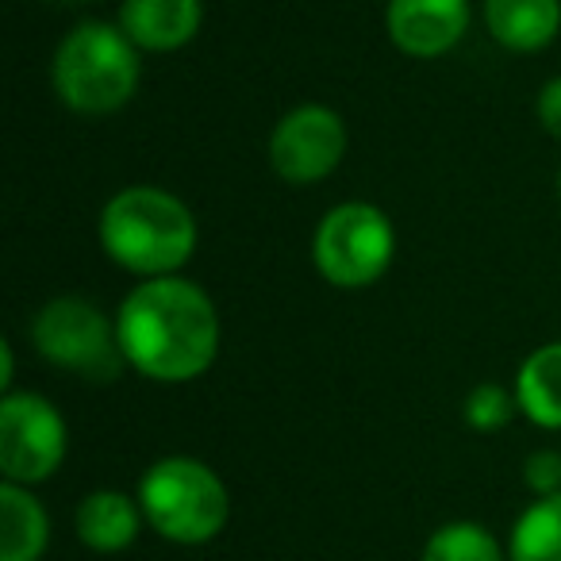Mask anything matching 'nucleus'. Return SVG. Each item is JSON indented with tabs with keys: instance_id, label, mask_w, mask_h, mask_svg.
Wrapping results in <instances>:
<instances>
[{
	"instance_id": "16",
	"label": "nucleus",
	"mask_w": 561,
	"mask_h": 561,
	"mask_svg": "<svg viewBox=\"0 0 561 561\" xmlns=\"http://www.w3.org/2000/svg\"><path fill=\"white\" fill-rule=\"evenodd\" d=\"M420 561H504V550L481 523L458 519L427 538Z\"/></svg>"
},
{
	"instance_id": "1",
	"label": "nucleus",
	"mask_w": 561,
	"mask_h": 561,
	"mask_svg": "<svg viewBox=\"0 0 561 561\" xmlns=\"http://www.w3.org/2000/svg\"><path fill=\"white\" fill-rule=\"evenodd\" d=\"M124 362L158 385L204 377L219 358V312L188 277L139 280L116 312Z\"/></svg>"
},
{
	"instance_id": "7",
	"label": "nucleus",
	"mask_w": 561,
	"mask_h": 561,
	"mask_svg": "<svg viewBox=\"0 0 561 561\" xmlns=\"http://www.w3.org/2000/svg\"><path fill=\"white\" fill-rule=\"evenodd\" d=\"M66 420L39 392H9L0 400V473L12 484H43L66 461Z\"/></svg>"
},
{
	"instance_id": "8",
	"label": "nucleus",
	"mask_w": 561,
	"mask_h": 561,
	"mask_svg": "<svg viewBox=\"0 0 561 561\" xmlns=\"http://www.w3.org/2000/svg\"><path fill=\"white\" fill-rule=\"evenodd\" d=\"M346 158V124L328 104H297L270 135V165L289 185H320Z\"/></svg>"
},
{
	"instance_id": "14",
	"label": "nucleus",
	"mask_w": 561,
	"mask_h": 561,
	"mask_svg": "<svg viewBox=\"0 0 561 561\" xmlns=\"http://www.w3.org/2000/svg\"><path fill=\"white\" fill-rule=\"evenodd\" d=\"M519 412L535 427L561 431V343H546L515 374Z\"/></svg>"
},
{
	"instance_id": "15",
	"label": "nucleus",
	"mask_w": 561,
	"mask_h": 561,
	"mask_svg": "<svg viewBox=\"0 0 561 561\" xmlns=\"http://www.w3.org/2000/svg\"><path fill=\"white\" fill-rule=\"evenodd\" d=\"M507 561H561V492L538 496L515 519Z\"/></svg>"
},
{
	"instance_id": "19",
	"label": "nucleus",
	"mask_w": 561,
	"mask_h": 561,
	"mask_svg": "<svg viewBox=\"0 0 561 561\" xmlns=\"http://www.w3.org/2000/svg\"><path fill=\"white\" fill-rule=\"evenodd\" d=\"M535 112H538V124H542V131L550 135V139L561 142V73L542 85Z\"/></svg>"
},
{
	"instance_id": "18",
	"label": "nucleus",
	"mask_w": 561,
	"mask_h": 561,
	"mask_svg": "<svg viewBox=\"0 0 561 561\" xmlns=\"http://www.w3.org/2000/svg\"><path fill=\"white\" fill-rule=\"evenodd\" d=\"M523 481L535 496H558L561 492V454L558 450H535L523 461Z\"/></svg>"
},
{
	"instance_id": "22",
	"label": "nucleus",
	"mask_w": 561,
	"mask_h": 561,
	"mask_svg": "<svg viewBox=\"0 0 561 561\" xmlns=\"http://www.w3.org/2000/svg\"><path fill=\"white\" fill-rule=\"evenodd\" d=\"M66 4H81V0H66Z\"/></svg>"
},
{
	"instance_id": "2",
	"label": "nucleus",
	"mask_w": 561,
	"mask_h": 561,
	"mask_svg": "<svg viewBox=\"0 0 561 561\" xmlns=\"http://www.w3.org/2000/svg\"><path fill=\"white\" fill-rule=\"evenodd\" d=\"M101 247L139 280L178 277L196 254V219L181 196L158 185H127L101 208Z\"/></svg>"
},
{
	"instance_id": "5",
	"label": "nucleus",
	"mask_w": 561,
	"mask_h": 561,
	"mask_svg": "<svg viewBox=\"0 0 561 561\" xmlns=\"http://www.w3.org/2000/svg\"><path fill=\"white\" fill-rule=\"evenodd\" d=\"M32 343L43 362L81 381H116L124 374L116 323L85 297H50L32 320Z\"/></svg>"
},
{
	"instance_id": "12",
	"label": "nucleus",
	"mask_w": 561,
	"mask_h": 561,
	"mask_svg": "<svg viewBox=\"0 0 561 561\" xmlns=\"http://www.w3.org/2000/svg\"><path fill=\"white\" fill-rule=\"evenodd\" d=\"M73 527H78L81 546L96 553H119L139 538L142 507L116 489H96L78 504Z\"/></svg>"
},
{
	"instance_id": "21",
	"label": "nucleus",
	"mask_w": 561,
	"mask_h": 561,
	"mask_svg": "<svg viewBox=\"0 0 561 561\" xmlns=\"http://www.w3.org/2000/svg\"><path fill=\"white\" fill-rule=\"evenodd\" d=\"M558 193H561V170H558Z\"/></svg>"
},
{
	"instance_id": "4",
	"label": "nucleus",
	"mask_w": 561,
	"mask_h": 561,
	"mask_svg": "<svg viewBox=\"0 0 561 561\" xmlns=\"http://www.w3.org/2000/svg\"><path fill=\"white\" fill-rule=\"evenodd\" d=\"M142 519L178 546H204L227 527L231 500L211 466L201 458L173 454L142 473L139 481Z\"/></svg>"
},
{
	"instance_id": "3",
	"label": "nucleus",
	"mask_w": 561,
	"mask_h": 561,
	"mask_svg": "<svg viewBox=\"0 0 561 561\" xmlns=\"http://www.w3.org/2000/svg\"><path fill=\"white\" fill-rule=\"evenodd\" d=\"M139 47L104 20H81L50 58V89L78 116L119 112L139 93Z\"/></svg>"
},
{
	"instance_id": "10",
	"label": "nucleus",
	"mask_w": 561,
	"mask_h": 561,
	"mask_svg": "<svg viewBox=\"0 0 561 561\" xmlns=\"http://www.w3.org/2000/svg\"><path fill=\"white\" fill-rule=\"evenodd\" d=\"M201 24V0H124L119 4V32L139 50H154V55L188 47Z\"/></svg>"
},
{
	"instance_id": "11",
	"label": "nucleus",
	"mask_w": 561,
	"mask_h": 561,
	"mask_svg": "<svg viewBox=\"0 0 561 561\" xmlns=\"http://www.w3.org/2000/svg\"><path fill=\"white\" fill-rule=\"evenodd\" d=\"M484 27L504 50L535 55L561 32V0H484Z\"/></svg>"
},
{
	"instance_id": "13",
	"label": "nucleus",
	"mask_w": 561,
	"mask_h": 561,
	"mask_svg": "<svg viewBox=\"0 0 561 561\" xmlns=\"http://www.w3.org/2000/svg\"><path fill=\"white\" fill-rule=\"evenodd\" d=\"M50 542L47 507L32 489L0 484V561H39Z\"/></svg>"
},
{
	"instance_id": "17",
	"label": "nucleus",
	"mask_w": 561,
	"mask_h": 561,
	"mask_svg": "<svg viewBox=\"0 0 561 561\" xmlns=\"http://www.w3.org/2000/svg\"><path fill=\"white\" fill-rule=\"evenodd\" d=\"M515 412H519V400H515V392H507L504 385H496V381L473 385V389H469V397H466V404H461L466 423L473 431H481V435L504 431L507 423H512Z\"/></svg>"
},
{
	"instance_id": "20",
	"label": "nucleus",
	"mask_w": 561,
	"mask_h": 561,
	"mask_svg": "<svg viewBox=\"0 0 561 561\" xmlns=\"http://www.w3.org/2000/svg\"><path fill=\"white\" fill-rule=\"evenodd\" d=\"M12 369H16V354H12V343L4 339V343H0V392H4V397L16 392L12 389Z\"/></svg>"
},
{
	"instance_id": "9",
	"label": "nucleus",
	"mask_w": 561,
	"mask_h": 561,
	"mask_svg": "<svg viewBox=\"0 0 561 561\" xmlns=\"http://www.w3.org/2000/svg\"><path fill=\"white\" fill-rule=\"evenodd\" d=\"M389 43L408 58H443L466 39L469 0H389Z\"/></svg>"
},
{
	"instance_id": "6",
	"label": "nucleus",
	"mask_w": 561,
	"mask_h": 561,
	"mask_svg": "<svg viewBox=\"0 0 561 561\" xmlns=\"http://www.w3.org/2000/svg\"><path fill=\"white\" fill-rule=\"evenodd\" d=\"M316 270L335 289H366L397 257V227L377 204L346 201L320 219L312 239Z\"/></svg>"
}]
</instances>
